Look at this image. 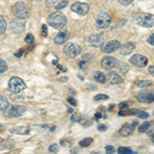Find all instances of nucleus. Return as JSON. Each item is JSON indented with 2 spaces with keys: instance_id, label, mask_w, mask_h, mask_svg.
I'll return each instance as SVG.
<instances>
[{
  "instance_id": "obj_1",
  "label": "nucleus",
  "mask_w": 154,
  "mask_h": 154,
  "mask_svg": "<svg viewBox=\"0 0 154 154\" xmlns=\"http://www.w3.org/2000/svg\"><path fill=\"white\" fill-rule=\"evenodd\" d=\"M48 23L54 29H61L66 25L67 20L66 17L63 14H61V12H54V14H51L49 16Z\"/></svg>"
},
{
  "instance_id": "obj_2",
  "label": "nucleus",
  "mask_w": 154,
  "mask_h": 154,
  "mask_svg": "<svg viewBox=\"0 0 154 154\" xmlns=\"http://www.w3.org/2000/svg\"><path fill=\"white\" fill-rule=\"evenodd\" d=\"M12 11H14V16H17L20 19H25L27 17H29L30 11H29V7L27 5L25 2H17L16 4L12 7Z\"/></svg>"
},
{
  "instance_id": "obj_3",
  "label": "nucleus",
  "mask_w": 154,
  "mask_h": 154,
  "mask_svg": "<svg viewBox=\"0 0 154 154\" xmlns=\"http://www.w3.org/2000/svg\"><path fill=\"white\" fill-rule=\"evenodd\" d=\"M137 23L139 26L145 28H152L154 27V14H140L137 18Z\"/></svg>"
},
{
  "instance_id": "obj_4",
  "label": "nucleus",
  "mask_w": 154,
  "mask_h": 154,
  "mask_svg": "<svg viewBox=\"0 0 154 154\" xmlns=\"http://www.w3.org/2000/svg\"><path fill=\"white\" fill-rule=\"evenodd\" d=\"M26 88V84L20 77H12L8 81V89L11 93H20Z\"/></svg>"
},
{
  "instance_id": "obj_5",
  "label": "nucleus",
  "mask_w": 154,
  "mask_h": 154,
  "mask_svg": "<svg viewBox=\"0 0 154 154\" xmlns=\"http://www.w3.org/2000/svg\"><path fill=\"white\" fill-rule=\"evenodd\" d=\"M120 64H121V62L119 61V60L113 58V57H110V56L104 57L101 61L102 67L105 69H118Z\"/></svg>"
},
{
  "instance_id": "obj_6",
  "label": "nucleus",
  "mask_w": 154,
  "mask_h": 154,
  "mask_svg": "<svg viewBox=\"0 0 154 154\" xmlns=\"http://www.w3.org/2000/svg\"><path fill=\"white\" fill-rule=\"evenodd\" d=\"M130 63L133 66L137 67V68H144L148 64V58L143 56V54H136L134 56H131V58L130 59Z\"/></svg>"
},
{
  "instance_id": "obj_7",
  "label": "nucleus",
  "mask_w": 154,
  "mask_h": 154,
  "mask_svg": "<svg viewBox=\"0 0 154 154\" xmlns=\"http://www.w3.org/2000/svg\"><path fill=\"white\" fill-rule=\"evenodd\" d=\"M111 25V17L107 12H101L97 18V26L101 29H107Z\"/></svg>"
},
{
  "instance_id": "obj_8",
  "label": "nucleus",
  "mask_w": 154,
  "mask_h": 154,
  "mask_svg": "<svg viewBox=\"0 0 154 154\" xmlns=\"http://www.w3.org/2000/svg\"><path fill=\"white\" fill-rule=\"evenodd\" d=\"M64 53H65L66 56L69 57V58H75L78 54H80L81 48L79 45H77V44L68 43L65 48H64Z\"/></svg>"
},
{
  "instance_id": "obj_9",
  "label": "nucleus",
  "mask_w": 154,
  "mask_h": 154,
  "mask_svg": "<svg viewBox=\"0 0 154 154\" xmlns=\"http://www.w3.org/2000/svg\"><path fill=\"white\" fill-rule=\"evenodd\" d=\"M71 9L79 16H85L89 11V5L88 3H83V2H75L72 4Z\"/></svg>"
},
{
  "instance_id": "obj_10",
  "label": "nucleus",
  "mask_w": 154,
  "mask_h": 154,
  "mask_svg": "<svg viewBox=\"0 0 154 154\" xmlns=\"http://www.w3.org/2000/svg\"><path fill=\"white\" fill-rule=\"evenodd\" d=\"M88 42L94 48H99V46L103 45L105 42V36L103 34H94V35L89 36Z\"/></svg>"
},
{
  "instance_id": "obj_11",
  "label": "nucleus",
  "mask_w": 154,
  "mask_h": 154,
  "mask_svg": "<svg viewBox=\"0 0 154 154\" xmlns=\"http://www.w3.org/2000/svg\"><path fill=\"white\" fill-rule=\"evenodd\" d=\"M26 112V108L22 106H14L5 113L7 117H19V116L23 115Z\"/></svg>"
},
{
  "instance_id": "obj_12",
  "label": "nucleus",
  "mask_w": 154,
  "mask_h": 154,
  "mask_svg": "<svg viewBox=\"0 0 154 154\" xmlns=\"http://www.w3.org/2000/svg\"><path fill=\"white\" fill-rule=\"evenodd\" d=\"M121 46L120 42L117 40H112V41H109L108 43L105 44L102 48V51L106 54H112L114 51H116L117 49H119V48Z\"/></svg>"
},
{
  "instance_id": "obj_13",
  "label": "nucleus",
  "mask_w": 154,
  "mask_h": 154,
  "mask_svg": "<svg viewBox=\"0 0 154 154\" xmlns=\"http://www.w3.org/2000/svg\"><path fill=\"white\" fill-rule=\"evenodd\" d=\"M137 99L141 102V103H153L154 102V91H144L137 96Z\"/></svg>"
},
{
  "instance_id": "obj_14",
  "label": "nucleus",
  "mask_w": 154,
  "mask_h": 154,
  "mask_svg": "<svg viewBox=\"0 0 154 154\" xmlns=\"http://www.w3.org/2000/svg\"><path fill=\"white\" fill-rule=\"evenodd\" d=\"M137 121L133 123V125H131V123H125V125H123L121 126V128L119 130V135L122 136V137H128L131 136V134L134 133V131H135V125H137Z\"/></svg>"
},
{
  "instance_id": "obj_15",
  "label": "nucleus",
  "mask_w": 154,
  "mask_h": 154,
  "mask_svg": "<svg viewBox=\"0 0 154 154\" xmlns=\"http://www.w3.org/2000/svg\"><path fill=\"white\" fill-rule=\"evenodd\" d=\"M119 48H120V54H122V56H128V54H131L135 51L136 44L134 43V42H128V43L121 45Z\"/></svg>"
},
{
  "instance_id": "obj_16",
  "label": "nucleus",
  "mask_w": 154,
  "mask_h": 154,
  "mask_svg": "<svg viewBox=\"0 0 154 154\" xmlns=\"http://www.w3.org/2000/svg\"><path fill=\"white\" fill-rule=\"evenodd\" d=\"M69 37H70V33H69L67 30H63V31H61L60 33H58V35L56 36L54 42H56L57 44H63L68 40Z\"/></svg>"
},
{
  "instance_id": "obj_17",
  "label": "nucleus",
  "mask_w": 154,
  "mask_h": 154,
  "mask_svg": "<svg viewBox=\"0 0 154 154\" xmlns=\"http://www.w3.org/2000/svg\"><path fill=\"white\" fill-rule=\"evenodd\" d=\"M153 128H154V120L145 121V122L139 126L138 130L140 133H145V131H148L149 130H153Z\"/></svg>"
},
{
  "instance_id": "obj_18",
  "label": "nucleus",
  "mask_w": 154,
  "mask_h": 154,
  "mask_svg": "<svg viewBox=\"0 0 154 154\" xmlns=\"http://www.w3.org/2000/svg\"><path fill=\"white\" fill-rule=\"evenodd\" d=\"M11 27L14 32H23L25 30V22H23V21H14L11 23Z\"/></svg>"
},
{
  "instance_id": "obj_19",
  "label": "nucleus",
  "mask_w": 154,
  "mask_h": 154,
  "mask_svg": "<svg viewBox=\"0 0 154 154\" xmlns=\"http://www.w3.org/2000/svg\"><path fill=\"white\" fill-rule=\"evenodd\" d=\"M109 82L111 84H121L123 83V79L115 72H112L109 75Z\"/></svg>"
},
{
  "instance_id": "obj_20",
  "label": "nucleus",
  "mask_w": 154,
  "mask_h": 154,
  "mask_svg": "<svg viewBox=\"0 0 154 154\" xmlns=\"http://www.w3.org/2000/svg\"><path fill=\"white\" fill-rule=\"evenodd\" d=\"M12 133L14 134H20V135H25V134H28L30 131L29 128H26V126H19V128H14L11 130Z\"/></svg>"
},
{
  "instance_id": "obj_21",
  "label": "nucleus",
  "mask_w": 154,
  "mask_h": 154,
  "mask_svg": "<svg viewBox=\"0 0 154 154\" xmlns=\"http://www.w3.org/2000/svg\"><path fill=\"white\" fill-rule=\"evenodd\" d=\"M94 78L96 79L97 81H99L100 83H105L106 82V76L104 73H102L100 71H97L94 74Z\"/></svg>"
},
{
  "instance_id": "obj_22",
  "label": "nucleus",
  "mask_w": 154,
  "mask_h": 154,
  "mask_svg": "<svg viewBox=\"0 0 154 154\" xmlns=\"http://www.w3.org/2000/svg\"><path fill=\"white\" fill-rule=\"evenodd\" d=\"M135 85L138 88H148V86L152 85V82L150 80H136L135 81Z\"/></svg>"
},
{
  "instance_id": "obj_23",
  "label": "nucleus",
  "mask_w": 154,
  "mask_h": 154,
  "mask_svg": "<svg viewBox=\"0 0 154 154\" xmlns=\"http://www.w3.org/2000/svg\"><path fill=\"white\" fill-rule=\"evenodd\" d=\"M134 115H136L137 117H139L141 119H147L149 117V114L142 110H135L134 111Z\"/></svg>"
},
{
  "instance_id": "obj_24",
  "label": "nucleus",
  "mask_w": 154,
  "mask_h": 154,
  "mask_svg": "<svg viewBox=\"0 0 154 154\" xmlns=\"http://www.w3.org/2000/svg\"><path fill=\"white\" fill-rule=\"evenodd\" d=\"M8 108V101L3 96H0V110L4 111Z\"/></svg>"
},
{
  "instance_id": "obj_25",
  "label": "nucleus",
  "mask_w": 154,
  "mask_h": 154,
  "mask_svg": "<svg viewBox=\"0 0 154 154\" xmlns=\"http://www.w3.org/2000/svg\"><path fill=\"white\" fill-rule=\"evenodd\" d=\"M93 138H84L83 140H81L79 142V145H80V147H88L93 143Z\"/></svg>"
},
{
  "instance_id": "obj_26",
  "label": "nucleus",
  "mask_w": 154,
  "mask_h": 154,
  "mask_svg": "<svg viewBox=\"0 0 154 154\" xmlns=\"http://www.w3.org/2000/svg\"><path fill=\"white\" fill-rule=\"evenodd\" d=\"M6 30V22L2 17H0V35L3 34Z\"/></svg>"
},
{
  "instance_id": "obj_27",
  "label": "nucleus",
  "mask_w": 154,
  "mask_h": 154,
  "mask_svg": "<svg viewBox=\"0 0 154 154\" xmlns=\"http://www.w3.org/2000/svg\"><path fill=\"white\" fill-rule=\"evenodd\" d=\"M118 153H122V154H131V153H136L131 150V148H126V147H119L118 148Z\"/></svg>"
},
{
  "instance_id": "obj_28",
  "label": "nucleus",
  "mask_w": 154,
  "mask_h": 154,
  "mask_svg": "<svg viewBox=\"0 0 154 154\" xmlns=\"http://www.w3.org/2000/svg\"><path fill=\"white\" fill-rule=\"evenodd\" d=\"M7 70V65L5 61L2 59H0V73H4Z\"/></svg>"
},
{
  "instance_id": "obj_29",
  "label": "nucleus",
  "mask_w": 154,
  "mask_h": 154,
  "mask_svg": "<svg viewBox=\"0 0 154 154\" xmlns=\"http://www.w3.org/2000/svg\"><path fill=\"white\" fill-rule=\"evenodd\" d=\"M109 97L107 95H104V94H100V95H97L95 96L94 100L95 101H104V100H108Z\"/></svg>"
},
{
  "instance_id": "obj_30",
  "label": "nucleus",
  "mask_w": 154,
  "mask_h": 154,
  "mask_svg": "<svg viewBox=\"0 0 154 154\" xmlns=\"http://www.w3.org/2000/svg\"><path fill=\"white\" fill-rule=\"evenodd\" d=\"M118 70L120 71L121 73H126V71L128 70V66L125 63H121L120 66H119V68H118Z\"/></svg>"
},
{
  "instance_id": "obj_31",
  "label": "nucleus",
  "mask_w": 154,
  "mask_h": 154,
  "mask_svg": "<svg viewBox=\"0 0 154 154\" xmlns=\"http://www.w3.org/2000/svg\"><path fill=\"white\" fill-rule=\"evenodd\" d=\"M67 4H68V0H63V1L60 2L58 5H56V8L59 11V9H62V8H64V7H66Z\"/></svg>"
},
{
  "instance_id": "obj_32",
  "label": "nucleus",
  "mask_w": 154,
  "mask_h": 154,
  "mask_svg": "<svg viewBox=\"0 0 154 154\" xmlns=\"http://www.w3.org/2000/svg\"><path fill=\"white\" fill-rule=\"evenodd\" d=\"M105 111H106V109H104L103 110V112H101V111H98V112L96 113V119H100L101 117H103V118H106V114H105Z\"/></svg>"
},
{
  "instance_id": "obj_33",
  "label": "nucleus",
  "mask_w": 154,
  "mask_h": 154,
  "mask_svg": "<svg viewBox=\"0 0 154 154\" xmlns=\"http://www.w3.org/2000/svg\"><path fill=\"white\" fill-rule=\"evenodd\" d=\"M25 41L27 42V43H33L34 42V36L32 35V34H27L26 38H25Z\"/></svg>"
},
{
  "instance_id": "obj_34",
  "label": "nucleus",
  "mask_w": 154,
  "mask_h": 154,
  "mask_svg": "<svg viewBox=\"0 0 154 154\" xmlns=\"http://www.w3.org/2000/svg\"><path fill=\"white\" fill-rule=\"evenodd\" d=\"M48 151H49V152H51V153L58 152V151H59V146L57 145V144H54V145H51V147L48 148Z\"/></svg>"
},
{
  "instance_id": "obj_35",
  "label": "nucleus",
  "mask_w": 154,
  "mask_h": 154,
  "mask_svg": "<svg viewBox=\"0 0 154 154\" xmlns=\"http://www.w3.org/2000/svg\"><path fill=\"white\" fill-rule=\"evenodd\" d=\"M105 150H106V152H107V153H109V154H113V153H115V152H116L115 148H114L113 146H111V145L107 146V147L105 148Z\"/></svg>"
},
{
  "instance_id": "obj_36",
  "label": "nucleus",
  "mask_w": 154,
  "mask_h": 154,
  "mask_svg": "<svg viewBox=\"0 0 154 154\" xmlns=\"http://www.w3.org/2000/svg\"><path fill=\"white\" fill-rule=\"evenodd\" d=\"M118 2L123 6H126V5H130L131 2H134V0H118Z\"/></svg>"
},
{
  "instance_id": "obj_37",
  "label": "nucleus",
  "mask_w": 154,
  "mask_h": 154,
  "mask_svg": "<svg viewBox=\"0 0 154 154\" xmlns=\"http://www.w3.org/2000/svg\"><path fill=\"white\" fill-rule=\"evenodd\" d=\"M71 120H72V121H79V120H81V116H80V114H77V113H75V114H74V115H72Z\"/></svg>"
},
{
  "instance_id": "obj_38",
  "label": "nucleus",
  "mask_w": 154,
  "mask_h": 154,
  "mask_svg": "<svg viewBox=\"0 0 154 154\" xmlns=\"http://www.w3.org/2000/svg\"><path fill=\"white\" fill-rule=\"evenodd\" d=\"M57 1H58V0H46V1H45V3H46V6H48V7H51V6H54V4L57 3Z\"/></svg>"
},
{
  "instance_id": "obj_39",
  "label": "nucleus",
  "mask_w": 154,
  "mask_h": 154,
  "mask_svg": "<svg viewBox=\"0 0 154 154\" xmlns=\"http://www.w3.org/2000/svg\"><path fill=\"white\" fill-rule=\"evenodd\" d=\"M147 42L149 44H151V45H154V34H151V35L148 37Z\"/></svg>"
},
{
  "instance_id": "obj_40",
  "label": "nucleus",
  "mask_w": 154,
  "mask_h": 154,
  "mask_svg": "<svg viewBox=\"0 0 154 154\" xmlns=\"http://www.w3.org/2000/svg\"><path fill=\"white\" fill-rule=\"evenodd\" d=\"M48 28H46V25H43L42 26V33H41V36L45 37L46 35H48V30H46Z\"/></svg>"
},
{
  "instance_id": "obj_41",
  "label": "nucleus",
  "mask_w": 154,
  "mask_h": 154,
  "mask_svg": "<svg viewBox=\"0 0 154 154\" xmlns=\"http://www.w3.org/2000/svg\"><path fill=\"white\" fill-rule=\"evenodd\" d=\"M107 125H98V131H107Z\"/></svg>"
},
{
  "instance_id": "obj_42",
  "label": "nucleus",
  "mask_w": 154,
  "mask_h": 154,
  "mask_svg": "<svg viewBox=\"0 0 154 154\" xmlns=\"http://www.w3.org/2000/svg\"><path fill=\"white\" fill-rule=\"evenodd\" d=\"M68 102L71 104V105H73V106H76L77 105V101L75 100V99H73V98H69L68 99Z\"/></svg>"
},
{
  "instance_id": "obj_43",
  "label": "nucleus",
  "mask_w": 154,
  "mask_h": 154,
  "mask_svg": "<svg viewBox=\"0 0 154 154\" xmlns=\"http://www.w3.org/2000/svg\"><path fill=\"white\" fill-rule=\"evenodd\" d=\"M61 143L63 146H70L71 145V141H69V140H62Z\"/></svg>"
},
{
  "instance_id": "obj_44",
  "label": "nucleus",
  "mask_w": 154,
  "mask_h": 154,
  "mask_svg": "<svg viewBox=\"0 0 154 154\" xmlns=\"http://www.w3.org/2000/svg\"><path fill=\"white\" fill-rule=\"evenodd\" d=\"M148 72L151 74L153 77H154V66H150V67H148Z\"/></svg>"
},
{
  "instance_id": "obj_45",
  "label": "nucleus",
  "mask_w": 154,
  "mask_h": 154,
  "mask_svg": "<svg viewBox=\"0 0 154 154\" xmlns=\"http://www.w3.org/2000/svg\"><path fill=\"white\" fill-rule=\"evenodd\" d=\"M23 53H24V49H20L18 53H16V57H18V58H20V57L22 56V54H23Z\"/></svg>"
},
{
  "instance_id": "obj_46",
  "label": "nucleus",
  "mask_w": 154,
  "mask_h": 154,
  "mask_svg": "<svg viewBox=\"0 0 154 154\" xmlns=\"http://www.w3.org/2000/svg\"><path fill=\"white\" fill-rule=\"evenodd\" d=\"M2 128H3V126H2L1 125H0V131H1V130H2Z\"/></svg>"
},
{
  "instance_id": "obj_47",
  "label": "nucleus",
  "mask_w": 154,
  "mask_h": 154,
  "mask_svg": "<svg viewBox=\"0 0 154 154\" xmlns=\"http://www.w3.org/2000/svg\"><path fill=\"white\" fill-rule=\"evenodd\" d=\"M152 142H153V143H154V135H153V136H152Z\"/></svg>"
},
{
  "instance_id": "obj_48",
  "label": "nucleus",
  "mask_w": 154,
  "mask_h": 154,
  "mask_svg": "<svg viewBox=\"0 0 154 154\" xmlns=\"http://www.w3.org/2000/svg\"><path fill=\"white\" fill-rule=\"evenodd\" d=\"M1 141H2V139H1V138H0V142H1Z\"/></svg>"
},
{
  "instance_id": "obj_49",
  "label": "nucleus",
  "mask_w": 154,
  "mask_h": 154,
  "mask_svg": "<svg viewBox=\"0 0 154 154\" xmlns=\"http://www.w3.org/2000/svg\"><path fill=\"white\" fill-rule=\"evenodd\" d=\"M153 115H154V111H153Z\"/></svg>"
}]
</instances>
